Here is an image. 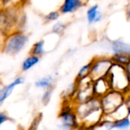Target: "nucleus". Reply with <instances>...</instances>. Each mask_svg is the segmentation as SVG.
<instances>
[{"label": "nucleus", "instance_id": "nucleus-1", "mask_svg": "<svg viewBox=\"0 0 130 130\" xmlns=\"http://www.w3.org/2000/svg\"><path fill=\"white\" fill-rule=\"evenodd\" d=\"M75 110L80 123V130H92L99 127L104 117L100 99L96 96L84 103L75 104Z\"/></svg>", "mask_w": 130, "mask_h": 130}, {"label": "nucleus", "instance_id": "nucleus-2", "mask_svg": "<svg viewBox=\"0 0 130 130\" xmlns=\"http://www.w3.org/2000/svg\"><path fill=\"white\" fill-rule=\"evenodd\" d=\"M58 128L60 130L80 129V123L75 110V103L73 101H63L58 113Z\"/></svg>", "mask_w": 130, "mask_h": 130}, {"label": "nucleus", "instance_id": "nucleus-3", "mask_svg": "<svg viewBox=\"0 0 130 130\" xmlns=\"http://www.w3.org/2000/svg\"><path fill=\"white\" fill-rule=\"evenodd\" d=\"M106 78L112 90L121 91L125 95L130 93V77L124 66L113 63Z\"/></svg>", "mask_w": 130, "mask_h": 130}, {"label": "nucleus", "instance_id": "nucleus-4", "mask_svg": "<svg viewBox=\"0 0 130 130\" xmlns=\"http://www.w3.org/2000/svg\"><path fill=\"white\" fill-rule=\"evenodd\" d=\"M29 37L22 30H16L5 36L2 51L7 55L15 56L26 47Z\"/></svg>", "mask_w": 130, "mask_h": 130}, {"label": "nucleus", "instance_id": "nucleus-5", "mask_svg": "<svg viewBox=\"0 0 130 130\" xmlns=\"http://www.w3.org/2000/svg\"><path fill=\"white\" fill-rule=\"evenodd\" d=\"M90 77L93 80L106 77L109 73L113 62L110 56L101 55L95 56L90 60Z\"/></svg>", "mask_w": 130, "mask_h": 130}, {"label": "nucleus", "instance_id": "nucleus-6", "mask_svg": "<svg viewBox=\"0 0 130 130\" xmlns=\"http://www.w3.org/2000/svg\"><path fill=\"white\" fill-rule=\"evenodd\" d=\"M125 95L121 91L110 90L100 99L101 107L104 115H108L114 112L125 102Z\"/></svg>", "mask_w": 130, "mask_h": 130}, {"label": "nucleus", "instance_id": "nucleus-7", "mask_svg": "<svg viewBox=\"0 0 130 130\" xmlns=\"http://www.w3.org/2000/svg\"><path fill=\"white\" fill-rule=\"evenodd\" d=\"M6 8L0 12V32H2L4 36L18 30L16 27L19 25L20 21L15 9L10 7Z\"/></svg>", "mask_w": 130, "mask_h": 130}, {"label": "nucleus", "instance_id": "nucleus-8", "mask_svg": "<svg viewBox=\"0 0 130 130\" xmlns=\"http://www.w3.org/2000/svg\"><path fill=\"white\" fill-rule=\"evenodd\" d=\"M75 80L77 84V91L73 100V102L75 104L84 103L94 96L93 90V80L90 76Z\"/></svg>", "mask_w": 130, "mask_h": 130}, {"label": "nucleus", "instance_id": "nucleus-9", "mask_svg": "<svg viewBox=\"0 0 130 130\" xmlns=\"http://www.w3.org/2000/svg\"><path fill=\"white\" fill-rule=\"evenodd\" d=\"M86 5V0H63L59 7L61 15H71L77 12Z\"/></svg>", "mask_w": 130, "mask_h": 130}, {"label": "nucleus", "instance_id": "nucleus-10", "mask_svg": "<svg viewBox=\"0 0 130 130\" xmlns=\"http://www.w3.org/2000/svg\"><path fill=\"white\" fill-rule=\"evenodd\" d=\"M104 19V13L97 3L90 6L86 12V20L89 25H94L100 23Z\"/></svg>", "mask_w": 130, "mask_h": 130}, {"label": "nucleus", "instance_id": "nucleus-11", "mask_svg": "<svg viewBox=\"0 0 130 130\" xmlns=\"http://www.w3.org/2000/svg\"><path fill=\"white\" fill-rule=\"evenodd\" d=\"M110 90L112 89L106 77L93 80V90L94 96L97 98H101Z\"/></svg>", "mask_w": 130, "mask_h": 130}, {"label": "nucleus", "instance_id": "nucleus-12", "mask_svg": "<svg viewBox=\"0 0 130 130\" xmlns=\"http://www.w3.org/2000/svg\"><path fill=\"white\" fill-rule=\"evenodd\" d=\"M109 49L111 54H130V44L126 42L122 38H117L109 41Z\"/></svg>", "mask_w": 130, "mask_h": 130}, {"label": "nucleus", "instance_id": "nucleus-13", "mask_svg": "<svg viewBox=\"0 0 130 130\" xmlns=\"http://www.w3.org/2000/svg\"><path fill=\"white\" fill-rule=\"evenodd\" d=\"M24 82H25V79L23 77H18L12 83L5 86L3 88L0 89V106L12 94V91L16 87L22 84Z\"/></svg>", "mask_w": 130, "mask_h": 130}, {"label": "nucleus", "instance_id": "nucleus-14", "mask_svg": "<svg viewBox=\"0 0 130 130\" xmlns=\"http://www.w3.org/2000/svg\"><path fill=\"white\" fill-rule=\"evenodd\" d=\"M55 77L52 74H47L35 82V87L38 89H42L44 90L54 87Z\"/></svg>", "mask_w": 130, "mask_h": 130}, {"label": "nucleus", "instance_id": "nucleus-15", "mask_svg": "<svg viewBox=\"0 0 130 130\" xmlns=\"http://www.w3.org/2000/svg\"><path fill=\"white\" fill-rule=\"evenodd\" d=\"M40 60H41V57L29 54L22 63V66H21L22 71L26 72L30 71L34 67L36 66L40 62Z\"/></svg>", "mask_w": 130, "mask_h": 130}, {"label": "nucleus", "instance_id": "nucleus-16", "mask_svg": "<svg viewBox=\"0 0 130 130\" xmlns=\"http://www.w3.org/2000/svg\"><path fill=\"white\" fill-rule=\"evenodd\" d=\"M45 47H46L45 40L40 39L32 44V46L29 51V54H35V55H37V56H39L41 57L47 52V49Z\"/></svg>", "mask_w": 130, "mask_h": 130}, {"label": "nucleus", "instance_id": "nucleus-17", "mask_svg": "<svg viewBox=\"0 0 130 130\" xmlns=\"http://www.w3.org/2000/svg\"><path fill=\"white\" fill-rule=\"evenodd\" d=\"M77 88V84L76 80L71 83L66 88L64 89L63 93H61V97L63 101H73L76 91Z\"/></svg>", "mask_w": 130, "mask_h": 130}, {"label": "nucleus", "instance_id": "nucleus-18", "mask_svg": "<svg viewBox=\"0 0 130 130\" xmlns=\"http://www.w3.org/2000/svg\"><path fill=\"white\" fill-rule=\"evenodd\" d=\"M68 24L63 21H57L51 26V33L57 36H61L64 34L68 28Z\"/></svg>", "mask_w": 130, "mask_h": 130}, {"label": "nucleus", "instance_id": "nucleus-19", "mask_svg": "<svg viewBox=\"0 0 130 130\" xmlns=\"http://www.w3.org/2000/svg\"><path fill=\"white\" fill-rule=\"evenodd\" d=\"M113 63L125 66L130 62V54H114L110 55Z\"/></svg>", "mask_w": 130, "mask_h": 130}, {"label": "nucleus", "instance_id": "nucleus-20", "mask_svg": "<svg viewBox=\"0 0 130 130\" xmlns=\"http://www.w3.org/2000/svg\"><path fill=\"white\" fill-rule=\"evenodd\" d=\"M61 14L59 11L57 10H52L49 12H47L46 15H44L43 17V21L45 24H49V23H54L57 21L59 20Z\"/></svg>", "mask_w": 130, "mask_h": 130}, {"label": "nucleus", "instance_id": "nucleus-21", "mask_svg": "<svg viewBox=\"0 0 130 130\" xmlns=\"http://www.w3.org/2000/svg\"><path fill=\"white\" fill-rule=\"evenodd\" d=\"M90 62L89 61L88 63L82 65V66L79 68L75 80H80L82 79L84 77H88L90 76Z\"/></svg>", "mask_w": 130, "mask_h": 130}, {"label": "nucleus", "instance_id": "nucleus-22", "mask_svg": "<svg viewBox=\"0 0 130 130\" xmlns=\"http://www.w3.org/2000/svg\"><path fill=\"white\" fill-rule=\"evenodd\" d=\"M54 89V87H52V88L45 90L44 91V93H43V94L41 96V103H42L43 105L46 106V105H47L49 103V102L51 100L52 95H53Z\"/></svg>", "mask_w": 130, "mask_h": 130}, {"label": "nucleus", "instance_id": "nucleus-23", "mask_svg": "<svg viewBox=\"0 0 130 130\" xmlns=\"http://www.w3.org/2000/svg\"><path fill=\"white\" fill-rule=\"evenodd\" d=\"M42 117H43L42 113L41 112L38 113L34 118V119L31 122V125H30V126H29L28 130H38V126H39V125H40V123H41V122L42 120Z\"/></svg>", "mask_w": 130, "mask_h": 130}, {"label": "nucleus", "instance_id": "nucleus-24", "mask_svg": "<svg viewBox=\"0 0 130 130\" xmlns=\"http://www.w3.org/2000/svg\"><path fill=\"white\" fill-rule=\"evenodd\" d=\"M124 104L125 105V106H126V108H127V109L128 111V113L130 115V93L125 95Z\"/></svg>", "mask_w": 130, "mask_h": 130}, {"label": "nucleus", "instance_id": "nucleus-25", "mask_svg": "<svg viewBox=\"0 0 130 130\" xmlns=\"http://www.w3.org/2000/svg\"><path fill=\"white\" fill-rule=\"evenodd\" d=\"M125 16L128 22H130V3L125 6Z\"/></svg>", "mask_w": 130, "mask_h": 130}, {"label": "nucleus", "instance_id": "nucleus-26", "mask_svg": "<svg viewBox=\"0 0 130 130\" xmlns=\"http://www.w3.org/2000/svg\"><path fill=\"white\" fill-rule=\"evenodd\" d=\"M8 119V117L6 114L0 112V125L3 124L4 122H6Z\"/></svg>", "mask_w": 130, "mask_h": 130}, {"label": "nucleus", "instance_id": "nucleus-27", "mask_svg": "<svg viewBox=\"0 0 130 130\" xmlns=\"http://www.w3.org/2000/svg\"><path fill=\"white\" fill-rule=\"evenodd\" d=\"M11 1H12V0H1V3H2L3 6H4V8H6V6L9 5L11 3Z\"/></svg>", "mask_w": 130, "mask_h": 130}, {"label": "nucleus", "instance_id": "nucleus-28", "mask_svg": "<svg viewBox=\"0 0 130 130\" xmlns=\"http://www.w3.org/2000/svg\"><path fill=\"white\" fill-rule=\"evenodd\" d=\"M125 67V71H126V73L128 74V75L129 76V77H130V62L128 63H127L125 66H124Z\"/></svg>", "mask_w": 130, "mask_h": 130}]
</instances>
